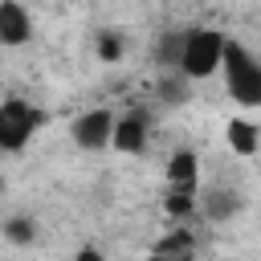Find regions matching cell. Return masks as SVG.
<instances>
[{"mask_svg":"<svg viewBox=\"0 0 261 261\" xmlns=\"http://www.w3.org/2000/svg\"><path fill=\"white\" fill-rule=\"evenodd\" d=\"M188 94H192V82H188L184 73L167 69V77L159 82V98H163L167 106H184V102H188Z\"/></svg>","mask_w":261,"mask_h":261,"instance_id":"11","label":"cell"},{"mask_svg":"<svg viewBox=\"0 0 261 261\" xmlns=\"http://www.w3.org/2000/svg\"><path fill=\"white\" fill-rule=\"evenodd\" d=\"M224 143H228L232 155H257V151H261V126H257L253 118L237 114V118L224 122Z\"/></svg>","mask_w":261,"mask_h":261,"instance_id":"9","label":"cell"},{"mask_svg":"<svg viewBox=\"0 0 261 261\" xmlns=\"http://www.w3.org/2000/svg\"><path fill=\"white\" fill-rule=\"evenodd\" d=\"M179 45H184V29H179V33H163L159 45H155V65L175 69V61H179Z\"/></svg>","mask_w":261,"mask_h":261,"instance_id":"12","label":"cell"},{"mask_svg":"<svg viewBox=\"0 0 261 261\" xmlns=\"http://www.w3.org/2000/svg\"><path fill=\"white\" fill-rule=\"evenodd\" d=\"M73 261H106V253H102L98 245H86V249H77V253H73Z\"/></svg>","mask_w":261,"mask_h":261,"instance_id":"14","label":"cell"},{"mask_svg":"<svg viewBox=\"0 0 261 261\" xmlns=\"http://www.w3.org/2000/svg\"><path fill=\"white\" fill-rule=\"evenodd\" d=\"M224 45H228V37H224L220 29H208V24L184 29V45H179L175 73H184L192 86H196V82L216 77V73H220V65H224Z\"/></svg>","mask_w":261,"mask_h":261,"instance_id":"1","label":"cell"},{"mask_svg":"<svg viewBox=\"0 0 261 261\" xmlns=\"http://www.w3.org/2000/svg\"><path fill=\"white\" fill-rule=\"evenodd\" d=\"M45 126V110L29 98H0V155H20L37 130Z\"/></svg>","mask_w":261,"mask_h":261,"instance_id":"3","label":"cell"},{"mask_svg":"<svg viewBox=\"0 0 261 261\" xmlns=\"http://www.w3.org/2000/svg\"><path fill=\"white\" fill-rule=\"evenodd\" d=\"M241 208H245V196H241L237 188H208V192L200 196V212H204L208 220H216V224L241 216Z\"/></svg>","mask_w":261,"mask_h":261,"instance_id":"8","label":"cell"},{"mask_svg":"<svg viewBox=\"0 0 261 261\" xmlns=\"http://www.w3.org/2000/svg\"><path fill=\"white\" fill-rule=\"evenodd\" d=\"M0 192H4V175H0Z\"/></svg>","mask_w":261,"mask_h":261,"instance_id":"15","label":"cell"},{"mask_svg":"<svg viewBox=\"0 0 261 261\" xmlns=\"http://www.w3.org/2000/svg\"><path fill=\"white\" fill-rule=\"evenodd\" d=\"M0 237H4L8 245H33V241H37V220L24 216V212H16V216H8V220L0 224Z\"/></svg>","mask_w":261,"mask_h":261,"instance_id":"10","label":"cell"},{"mask_svg":"<svg viewBox=\"0 0 261 261\" xmlns=\"http://www.w3.org/2000/svg\"><path fill=\"white\" fill-rule=\"evenodd\" d=\"M114 122H118L114 110L90 106V110H82V114L69 122V139H73V147H82V151H106V147L114 143Z\"/></svg>","mask_w":261,"mask_h":261,"instance_id":"4","label":"cell"},{"mask_svg":"<svg viewBox=\"0 0 261 261\" xmlns=\"http://www.w3.org/2000/svg\"><path fill=\"white\" fill-rule=\"evenodd\" d=\"M147 143H151V122H147V114H143V110L118 114V122H114V143H110V147H114L118 155H143Z\"/></svg>","mask_w":261,"mask_h":261,"instance_id":"5","label":"cell"},{"mask_svg":"<svg viewBox=\"0 0 261 261\" xmlns=\"http://www.w3.org/2000/svg\"><path fill=\"white\" fill-rule=\"evenodd\" d=\"M29 41H33V12L24 8V0H0V45L20 49Z\"/></svg>","mask_w":261,"mask_h":261,"instance_id":"6","label":"cell"},{"mask_svg":"<svg viewBox=\"0 0 261 261\" xmlns=\"http://www.w3.org/2000/svg\"><path fill=\"white\" fill-rule=\"evenodd\" d=\"M163 179H167L171 192H196V184H200V159H196V151H188V147L171 151V159L163 163Z\"/></svg>","mask_w":261,"mask_h":261,"instance_id":"7","label":"cell"},{"mask_svg":"<svg viewBox=\"0 0 261 261\" xmlns=\"http://www.w3.org/2000/svg\"><path fill=\"white\" fill-rule=\"evenodd\" d=\"M94 49H98V57H102V61H118V57H122V37L106 29V33H98Z\"/></svg>","mask_w":261,"mask_h":261,"instance_id":"13","label":"cell"},{"mask_svg":"<svg viewBox=\"0 0 261 261\" xmlns=\"http://www.w3.org/2000/svg\"><path fill=\"white\" fill-rule=\"evenodd\" d=\"M220 77H224L228 98H232L241 110H261V57H257L245 41H232V37H228Z\"/></svg>","mask_w":261,"mask_h":261,"instance_id":"2","label":"cell"}]
</instances>
